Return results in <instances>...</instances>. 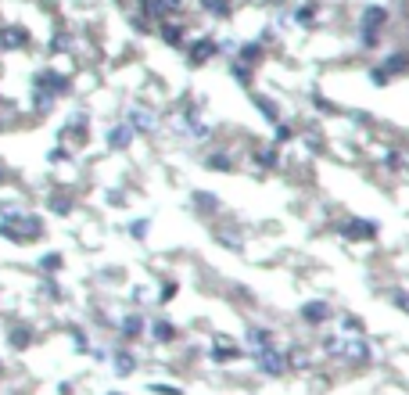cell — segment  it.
Masks as SVG:
<instances>
[{
    "label": "cell",
    "instance_id": "cell-7",
    "mask_svg": "<svg viewBox=\"0 0 409 395\" xmlns=\"http://www.w3.org/2000/svg\"><path fill=\"white\" fill-rule=\"evenodd\" d=\"M130 140H133V130H130V126H115V130H108V147H115V151H122Z\"/></svg>",
    "mask_w": 409,
    "mask_h": 395
},
{
    "label": "cell",
    "instance_id": "cell-14",
    "mask_svg": "<svg viewBox=\"0 0 409 395\" xmlns=\"http://www.w3.org/2000/svg\"><path fill=\"white\" fill-rule=\"evenodd\" d=\"M11 345H29V330H11Z\"/></svg>",
    "mask_w": 409,
    "mask_h": 395
},
{
    "label": "cell",
    "instance_id": "cell-17",
    "mask_svg": "<svg viewBox=\"0 0 409 395\" xmlns=\"http://www.w3.org/2000/svg\"><path fill=\"white\" fill-rule=\"evenodd\" d=\"M112 395H119V391H112Z\"/></svg>",
    "mask_w": 409,
    "mask_h": 395
},
{
    "label": "cell",
    "instance_id": "cell-10",
    "mask_svg": "<svg viewBox=\"0 0 409 395\" xmlns=\"http://www.w3.org/2000/svg\"><path fill=\"white\" fill-rule=\"evenodd\" d=\"M212 51H215V47H212L208 40H201V43H194V51H191V58H194V62H205V58H208Z\"/></svg>",
    "mask_w": 409,
    "mask_h": 395
},
{
    "label": "cell",
    "instance_id": "cell-4",
    "mask_svg": "<svg viewBox=\"0 0 409 395\" xmlns=\"http://www.w3.org/2000/svg\"><path fill=\"white\" fill-rule=\"evenodd\" d=\"M212 359H215V363H234V359H241V349H237L234 342H227V338H215Z\"/></svg>",
    "mask_w": 409,
    "mask_h": 395
},
{
    "label": "cell",
    "instance_id": "cell-13",
    "mask_svg": "<svg viewBox=\"0 0 409 395\" xmlns=\"http://www.w3.org/2000/svg\"><path fill=\"white\" fill-rule=\"evenodd\" d=\"M151 391H154V395H183V391L173 388V384H151Z\"/></svg>",
    "mask_w": 409,
    "mask_h": 395
},
{
    "label": "cell",
    "instance_id": "cell-11",
    "mask_svg": "<svg viewBox=\"0 0 409 395\" xmlns=\"http://www.w3.org/2000/svg\"><path fill=\"white\" fill-rule=\"evenodd\" d=\"M40 269H43V273L61 269V255H58V252H54V255H43V259H40Z\"/></svg>",
    "mask_w": 409,
    "mask_h": 395
},
{
    "label": "cell",
    "instance_id": "cell-6",
    "mask_svg": "<svg viewBox=\"0 0 409 395\" xmlns=\"http://www.w3.org/2000/svg\"><path fill=\"white\" fill-rule=\"evenodd\" d=\"M147 330H151V338L159 342V345H166V342L176 338V327H173V320H166V316H162V320H151Z\"/></svg>",
    "mask_w": 409,
    "mask_h": 395
},
{
    "label": "cell",
    "instance_id": "cell-5",
    "mask_svg": "<svg viewBox=\"0 0 409 395\" xmlns=\"http://www.w3.org/2000/svg\"><path fill=\"white\" fill-rule=\"evenodd\" d=\"M112 367H115V374H119V377H126V374H133L137 356H133L130 349H119V352H112Z\"/></svg>",
    "mask_w": 409,
    "mask_h": 395
},
{
    "label": "cell",
    "instance_id": "cell-15",
    "mask_svg": "<svg viewBox=\"0 0 409 395\" xmlns=\"http://www.w3.org/2000/svg\"><path fill=\"white\" fill-rule=\"evenodd\" d=\"M169 298H176V284H166L162 295H159V302H169Z\"/></svg>",
    "mask_w": 409,
    "mask_h": 395
},
{
    "label": "cell",
    "instance_id": "cell-12",
    "mask_svg": "<svg viewBox=\"0 0 409 395\" xmlns=\"http://www.w3.org/2000/svg\"><path fill=\"white\" fill-rule=\"evenodd\" d=\"M162 40L166 43H180V25H162Z\"/></svg>",
    "mask_w": 409,
    "mask_h": 395
},
{
    "label": "cell",
    "instance_id": "cell-1",
    "mask_svg": "<svg viewBox=\"0 0 409 395\" xmlns=\"http://www.w3.org/2000/svg\"><path fill=\"white\" fill-rule=\"evenodd\" d=\"M251 359H255V367L262 370V374H269V377H280L288 370V356L280 352V349H259V352H251Z\"/></svg>",
    "mask_w": 409,
    "mask_h": 395
},
{
    "label": "cell",
    "instance_id": "cell-8",
    "mask_svg": "<svg viewBox=\"0 0 409 395\" xmlns=\"http://www.w3.org/2000/svg\"><path fill=\"white\" fill-rule=\"evenodd\" d=\"M151 119H154V115H151L147 108H133V112H130V130H144V133H147V130L154 126Z\"/></svg>",
    "mask_w": 409,
    "mask_h": 395
},
{
    "label": "cell",
    "instance_id": "cell-3",
    "mask_svg": "<svg viewBox=\"0 0 409 395\" xmlns=\"http://www.w3.org/2000/svg\"><path fill=\"white\" fill-rule=\"evenodd\" d=\"M144 330H147V320H144L140 313H130V316L122 320V327H119V334H122L126 342H137V338H140Z\"/></svg>",
    "mask_w": 409,
    "mask_h": 395
},
{
    "label": "cell",
    "instance_id": "cell-9",
    "mask_svg": "<svg viewBox=\"0 0 409 395\" xmlns=\"http://www.w3.org/2000/svg\"><path fill=\"white\" fill-rule=\"evenodd\" d=\"M0 43H4V47H22V43H29V36H22V29H8Z\"/></svg>",
    "mask_w": 409,
    "mask_h": 395
},
{
    "label": "cell",
    "instance_id": "cell-2",
    "mask_svg": "<svg viewBox=\"0 0 409 395\" xmlns=\"http://www.w3.org/2000/svg\"><path fill=\"white\" fill-rule=\"evenodd\" d=\"M302 320L312 323V327H320V323L330 320V306H327V302H305V306H302Z\"/></svg>",
    "mask_w": 409,
    "mask_h": 395
},
{
    "label": "cell",
    "instance_id": "cell-16",
    "mask_svg": "<svg viewBox=\"0 0 409 395\" xmlns=\"http://www.w3.org/2000/svg\"><path fill=\"white\" fill-rule=\"evenodd\" d=\"M130 234H133V237H144V234H147V223H133Z\"/></svg>",
    "mask_w": 409,
    "mask_h": 395
}]
</instances>
